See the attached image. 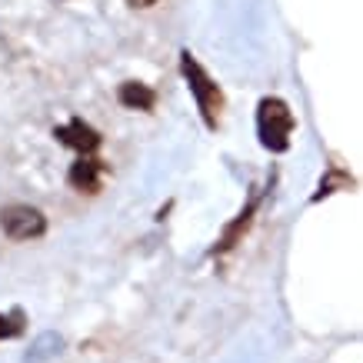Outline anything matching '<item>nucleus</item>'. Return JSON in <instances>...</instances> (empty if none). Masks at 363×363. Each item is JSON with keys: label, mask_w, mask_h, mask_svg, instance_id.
I'll return each mask as SVG.
<instances>
[{"label": "nucleus", "mask_w": 363, "mask_h": 363, "mask_svg": "<svg viewBox=\"0 0 363 363\" xmlns=\"http://www.w3.org/2000/svg\"><path fill=\"white\" fill-rule=\"evenodd\" d=\"M294 111L290 104L280 97H264L257 104V133H260V143H264L270 154H284L290 147V137H294Z\"/></svg>", "instance_id": "1"}, {"label": "nucleus", "mask_w": 363, "mask_h": 363, "mask_svg": "<svg viewBox=\"0 0 363 363\" xmlns=\"http://www.w3.org/2000/svg\"><path fill=\"white\" fill-rule=\"evenodd\" d=\"M180 74H184V80H187V87H190V94H194V100H197L203 123H207V127H217L220 111H223L220 87L213 84V77H210L207 70L200 67V60L190 54V50H184V54H180Z\"/></svg>", "instance_id": "2"}, {"label": "nucleus", "mask_w": 363, "mask_h": 363, "mask_svg": "<svg viewBox=\"0 0 363 363\" xmlns=\"http://www.w3.org/2000/svg\"><path fill=\"white\" fill-rule=\"evenodd\" d=\"M0 230L11 240H37L47 233V217L30 203H13L0 210Z\"/></svg>", "instance_id": "3"}, {"label": "nucleus", "mask_w": 363, "mask_h": 363, "mask_svg": "<svg viewBox=\"0 0 363 363\" xmlns=\"http://www.w3.org/2000/svg\"><path fill=\"white\" fill-rule=\"evenodd\" d=\"M54 137L64 147H70V150H77V154H94L100 147V133L90 127L87 121H80V117H74L70 123H60V127H54Z\"/></svg>", "instance_id": "4"}, {"label": "nucleus", "mask_w": 363, "mask_h": 363, "mask_svg": "<svg viewBox=\"0 0 363 363\" xmlns=\"http://www.w3.org/2000/svg\"><path fill=\"white\" fill-rule=\"evenodd\" d=\"M100 180H104V160H97L94 154H80V160L67 174V184L80 194H97Z\"/></svg>", "instance_id": "5"}, {"label": "nucleus", "mask_w": 363, "mask_h": 363, "mask_svg": "<svg viewBox=\"0 0 363 363\" xmlns=\"http://www.w3.org/2000/svg\"><path fill=\"white\" fill-rule=\"evenodd\" d=\"M253 213H257V194H253V197H250V203H247V207H243L240 213H237V220H233L230 227L223 230V237H220V240H217V247H213V253H227V250H233V247L240 243V237H243V233H247V227H250Z\"/></svg>", "instance_id": "6"}, {"label": "nucleus", "mask_w": 363, "mask_h": 363, "mask_svg": "<svg viewBox=\"0 0 363 363\" xmlns=\"http://www.w3.org/2000/svg\"><path fill=\"white\" fill-rule=\"evenodd\" d=\"M117 100H121L127 111H154L157 94L147 87V84H140V80H127V84H121V90H117Z\"/></svg>", "instance_id": "7"}, {"label": "nucleus", "mask_w": 363, "mask_h": 363, "mask_svg": "<svg viewBox=\"0 0 363 363\" xmlns=\"http://www.w3.org/2000/svg\"><path fill=\"white\" fill-rule=\"evenodd\" d=\"M350 184H353V180L343 174L340 167H330V170H327V177L320 180V190L313 194V203H317V200H323V197H330V194H337V190H347Z\"/></svg>", "instance_id": "8"}, {"label": "nucleus", "mask_w": 363, "mask_h": 363, "mask_svg": "<svg viewBox=\"0 0 363 363\" xmlns=\"http://www.w3.org/2000/svg\"><path fill=\"white\" fill-rule=\"evenodd\" d=\"M21 330H23V313L21 310L0 313V340H13V337H21Z\"/></svg>", "instance_id": "9"}, {"label": "nucleus", "mask_w": 363, "mask_h": 363, "mask_svg": "<svg viewBox=\"0 0 363 363\" xmlns=\"http://www.w3.org/2000/svg\"><path fill=\"white\" fill-rule=\"evenodd\" d=\"M127 4H130V7H140V11H143V7H154L157 0H127Z\"/></svg>", "instance_id": "10"}]
</instances>
